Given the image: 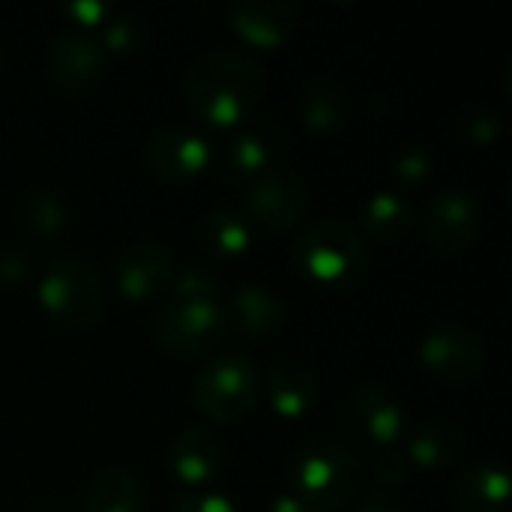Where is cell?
<instances>
[{
  "mask_svg": "<svg viewBox=\"0 0 512 512\" xmlns=\"http://www.w3.org/2000/svg\"><path fill=\"white\" fill-rule=\"evenodd\" d=\"M267 72L261 60L234 48L201 54L183 75L186 105L213 126L240 123L261 99Z\"/></svg>",
  "mask_w": 512,
  "mask_h": 512,
  "instance_id": "cell-1",
  "label": "cell"
},
{
  "mask_svg": "<svg viewBox=\"0 0 512 512\" xmlns=\"http://www.w3.org/2000/svg\"><path fill=\"white\" fill-rule=\"evenodd\" d=\"M291 483L312 510H345L363 486V462L345 441L318 435L294 450Z\"/></svg>",
  "mask_w": 512,
  "mask_h": 512,
  "instance_id": "cell-2",
  "label": "cell"
},
{
  "mask_svg": "<svg viewBox=\"0 0 512 512\" xmlns=\"http://www.w3.org/2000/svg\"><path fill=\"white\" fill-rule=\"evenodd\" d=\"M294 267L321 288H354L369 267V246L354 225L321 219L294 243Z\"/></svg>",
  "mask_w": 512,
  "mask_h": 512,
  "instance_id": "cell-3",
  "label": "cell"
},
{
  "mask_svg": "<svg viewBox=\"0 0 512 512\" xmlns=\"http://www.w3.org/2000/svg\"><path fill=\"white\" fill-rule=\"evenodd\" d=\"M36 297L63 330H90L102 315L99 267L87 255H60L42 270Z\"/></svg>",
  "mask_w": 512,
  "mask_h": 512,
  "instance_id": "cell-4",
  "label": "cell"
},
{
  "mask_svg": "<svg viewBox=\"0 0 512 512\" xmlns=\"http://www.w3.org/2000/svg\"><path fill=\"white\" fill-rule=\"evenodd\" d=\"M225 309L222 297H177L159 306L153 318V342L165 354L201 357L219 345L225 336Z\"/></svg>",
  "mask_w": 512,
  "mask_h": 512,
  "instance_id": "cell-5",
  "label": "cell"
},
{
  "mask_svg": "<svg viewBox=\"0 0 512 512\" xmlns=\"http://www.w3.org/2000/svg\"><path fill=\"white\" fill-rule=\"evenodd\" d=\"M258 369L243 354L207 360L195 375L192 399L210 423H237L258 402Z\"/></svg>",
  "mask_w": 512,
  "mask_h": 512,
  "instance_id": "cell-6",
  "label": "cell"
},
{
  "mask_svg": "<svg viewBox=\"0 0 512 512\" xmlns=\"http://www.w3.org/2000/svg\"><path fill=\"white\" fill-rule=\"evenodd\" d=\"M417 357L435 378L453 387H468L486 372L483 339L459 321H441L429 327L417 345Z\"/></svg>",
  "mask_w": 512,
  "mask_h": 512,
  "instance_id": "cell-7",
  "label": "cell"
},
{
  "mask_svg": "<svg viewBox=\"0 0 512 512\" xmlns=\"http://www.w3.org/2000/svg\"><path fill=\"white\" fill-rule=\"evenodd\" d=\"M309 201L312 195L303 174L270 165L267 171L252 177L246 192V213L258 228L270 234H285L306 216Z\"/></svg>",
  "mask_w": 512,
  "mask_h": 512,
  "instance_id": "cell-8",
  "label": "cell"
},
{
  "mask_svg": "<svg viewBox=\"0 0 512 512\" xmlns=\"http://www.w3.org/2000/svg\"><path fill=\"white\" fill-rule=\"evenodd\" d=\"M420 231L432 252L441 258L465 255L480 237V207L465 189H441L429 198L420 213Z\"/></svg>",
  "mask_w": 512,
  "mask_h": 512,
  "instance_id": "cell-9",
  "label": "cell"
},
{
  "mask_svg": "<svg viewBox=\"0 0 512 512\" xmlns=\"http://www.w3.org/2000/svg\"><path fill=\"white\" fill-rule=\"evenodd\" d=\"M111 276L120 297L135 303L156 300L168 294L177 276V258L159 240H135L117 249L111 261Z\"/></svg>",
  "mask_w": 512,
  "mask_h": 512,
  "instance_id": "cell-10",
  "label": "cell"
},
{
  "mask_svg": "<svg viewBox=\"0 0 512 512\" xmlns=\"http://www.w3.org/2000/svg\"><path fill=\"white\" fill-rule=\"evenodd\" d=\"M45 69L57 90L66 96H84L105 72V48L90 30L69 27L51 39L45 51Z\"/></svg>",
  "mask_w": 512,
  "mask_h": 512,
  "instance_id": "cell-11",
  "label": "cell"
},
{
  "mask_svg": "<svg viewBox=\"0 0 512 512\" xmlns=\"http://www.w3.org/2000/svg\"><path fill=\"white\" fill-rule=\"evenodd\" d=\"M210 141L189 126H162L144 144V165L162 180H186L207 168Z\"/></svg>",
  "mask_w": 512,
  "mask_h": 512,
  "instance_id": "cell-12",
  "label": "cell"
},
{
  "mask_svg": "<svg viewBox=\"0 0 512 512\" xmlns=\"http://www.w3.org/2000/svg\"><path fill=\"white\" fill-rule=\"evenodd\" d=\"M300 21V9L288 0H237L228 9L231 30L258 48L282 45Z\"/></svg>",
  "mask_w": 512,
  "mask_h": 512,
  "instance_id": "cell-13",
  "label": "cell"
},
{
  "mask_svg": "<svg viewBox=\"0 0 512 512\" xmlns=\"http://www.w3.org/2000/svg\"><path fill=\"white\" fill-rule=\"evenodd\" d=\"M345 420L375 444L390 447L405 426V411L381 384L366 381L351 387L345 399Z\"/></svg>",
  "mask_w": 512,
  "mask_h": 512,
  "instance_id": "cell-14",
  "label": "cell"
},
{
  "mask_svg": "<svg viewBox=\"0 0 512 512\" xmlns=\"http://www.w3.org/2000/svg\"><path fill=\"white\" fill-rule=\"evenodd\" d=\"M222 309H225V330H231L240 339H264L285 318L282 300L258 282L237 285L222 300Z\"/></svg>",
  "mask_w": 512,
  "mask_h": 512,
  "instance_id": "cell-15",
  "label": "cell"
},
{
  "mask_svg": "<svg viewBox=\"0 0 512 512\" xmlns=\"http://www.w3.org/2000/svg\"><path fill=\"white\" fill-rule=\"evenodd\" d=\"M225 465V444L216 432L204 426L183 429L171 444V468L189 486L210 483Z\"/></svg>",
  "mask_w": 512,
  "mask_h": 512,
  "instance_id": "cell-16",
  "label": "cell"
},
{
  "mask_svg": "<svg viewBox=\"0 0 512 512\" xmlns=\"http://www.w3.org/2000/svg\"><path fill=\"white\" fill-rule=\"evenodd\" d=\"M15 225L27 240L51 243L69 225V204L57 189L33 186L15 204Z\"/></svg>",
  "mask_w": 512,
  "mask_h": 512,
  "instance_id": "cell-17",
  "label": "cell"
},
{
  "mask_svg": "<svg viewBox=\"0 0 512 512\" xmlns=\"http://www.w3.org/2000/svg\"><path fill=\"white\" fill-rule=\"evenodd\" d=\"M147 486L129 468H105L81 492V512H144Z\"/></svg>",
  "mask_w": 512,
  "mask_h": 512,
  "instance_id": "cell-18",
  "label": "cell"
},
{
  "mask_svg": "<svg viewBox=\"0 0 512 512\" xmlns=\"http://www.w3.org/2000/svg\"><path fill=\"white\" fill-rule=\"evenodd\" d=\"M453 501L462 512H501L510 501V474L504 465L480 462L465 468L453 483Z\"/></svg>",
  "mask_w": 512,
  "mask_h": 512,
  "instance_id": "cell-19",
  "label": "cell"
},
{
  "mask_svg": "<svg viewBox=\"0 0 512 512\" xmlns=\"http://www.w3.org/2000/svg\"><path fill=\"white\" fill-rule=\"evenodd\" d=\"M267 396L276 414L303 417L318 399V381L303 363L279 360L267 372Z\"/></svg>",
  "mask_w": 512,
  "mask_h": 512,
  "instance_id": "cell-20",
  "label": "cell"
},
{
  "mask_svg": "<svg viewBox=\"0 0 512 512\" xmlns=\"http://www.w3.org/2000/svg\"><path fill=\"white\" fill-rule=\"evenodd\" d=\"M414 222V210L411 204L390 189H378L372 192L363 204H360V234L363 240H378V243H396L408 234Z\"/></svg>",
  "mask_w": 512,
  "mask_h": 512,
  "instance_id": "cell-21",
  "label": "cell"
},
{
  "mask_svg": "<svg viewBox=\"0 0 512 512\" xmlns=\"http://www.w3.org/2000/svg\"><path fill=\"white\" fill-rule=\"evenodd\" d=\"M300 114L312 132H333L348 117V93L333 75H312L300 93Z\"/></svg>",
  "mask_w": 512,
  "mask_h": 512,
  "instance_id": "cell-22",
  "label": "cell"
},
{
  "mask_svg": "<svg viewBox=\"0 0 512 512\" xmlns=\"http://www.w3.org/2000/svg\"><path fill=\"white\" fill-rule=\"evenodd\" d=\"M465 453V432L450 420H429L408 438V462L423 468H444Z\"/></svg>",
  "mask_w": 512,
  "mask_h": 512,
  "instance_id": "cell-23",
  "label": "cell"
},
{
  "mask_svg": "<svg viewBox=\"0 0 512 512\" xmlns=\"http://www.w3.org/2000/svg\"><path fill=\"white\" fill-rule=\"evenodd\" d=\"M279 150V138L273 126H249L240 129L225 144V174L231 177H258L270 168L273 156Z\"/></svg>",
  "mask_w": 512,
  "mask_h": 512,
  "instance_id": "cell-24",
  "label": "cell"
},
{
  "mask_svg": "<svg viewBox=\"0 0 512 512\" xmlns=\"http://www.w3.org/2000/svg\"><path fill=\"white\" fill-rule=\"evenodd\" d=\"M198 240L207 249V255L231 261L249 249V225L240 213L228 207H213L198 222Z\"/></svg>",
  "mask_w": 512,
  "mask_h": 512,
  "instance_id": "cell-25",
  "label": "cell"
},
{
  "mask_svg": "<svg viewBox=\"0 0 512 512\" xmlns=\"http://www.w3.org/2000/svg\"><path fill=\"white\" fill-rule=\"evenodd\" d=\"M450 126L459 141H468L474 147H489L501 135V114L486 105H468L450 120Z\"/></svg>",
  "mask_w": 512,
  "mask_h": 512,
  "instance_id": "cell-26",
  "label": "cell"
},
{
  "mask_svg": "<svg viewBox=\"0 0 512 512\" xmlns=\"http://www.w3.org/2000/svg\"><path fill=\"white\" fill-rule=\"evenodd\" d=\"M102 48L105 51H114V54H132L141 48L144 42V24L138 15L132 12H117L111 18H105L102 24Z\"/></svg>",
  "mask_w": 512,
  "mask_h": 512,
  "instance_id": "cell-27",
  "label": "cell"
},
{
  "mask_svg": "<svg viewBox=\"0 0 512 512\" xmlns=\"http://www.w3.org/2000/svg\"><path fill=\"white\" fill-rule=\"evenodd\" d=\"M429 171H432V156L426 147H408L393 162V174L402 183H420V180H426Z\"/></svg>",
  "mask_w": 512,
  "mask_h": 512,
  "instance_id": "cell-28",
  "label": "cell"
},
{
  "mask_svg": "<svg viewBox=\"0 0 512 512\" xmlns=\"http://www.w3.org/2000/svg\"><path fill=\"white\" fill-rule=\"evenodd\" d=\"M30 258L15 243H0V288H15L27 279Z\"/></svg>",
  "mask_w": 512,
  "mask_h": 512,
  "instance_id": "cell-29",
  "label": "cell"
},
{
  "mask_svg": "<svg viewBox=\"0 0 512 512\" xmlns=\"http://www.w3.org/2000/svg\"><path fill=\"white\" fill-rule=\"evenodd\" d=\"M375 477L387 486H402L408 480V471H411V462L405 453L393 450V447H384L378 456H375Z\"/></svg>",
  "mask_w": 512,
  "mask_h": 512,
  "instance_id": "cell-30",
  "label": "cell"
},
{
  "mask_svg": "<svg viewBox=\"0 0 512 512\" xmlns=\"http://www.w3.org/2000/svg\"><path fill=\"white\" fill-rule=\"evenodd\" d=\"M174 512H237L234 501L219 495V492H195V495H183Z\"/></svg>",
  "mask_w": 512,
  "mask_h": 512,
  "instance_id": "cell-31",
  "label": "cell"
},
{
  "mask_svg": "<svg viewBox=\"0 0 512 512\" xmlns=\"http://www.w3.org/2000/svg\"><path fill=\"white\" fill-rule=\"evenodd\" d=\"M66 12L78 21V24H99L102 18H108V3L105 0H72L66 6Z\"/></svg>",
  "mask_w": 512,
  "mask_h": 512,
  "instance_id": "cell-32",
  "label": "cell"
},
{
  "mask_svg": "<svg viewBox=\"0 0 512 512\" xmlns=\"http://www.w3.org/2000/svg\"><path fill=\"white\" fill-rule=\"evenodd\" d=\"M354 512H405L402 501L387 492H372Z\"/></svg>",
  "mask_w": 512,
  "mask_h": 512,
  "instance_id": "cell-33",
  "label": "cell"
},
{
  "mask_svg": "<svg viewBox=\"0 0 512 512\" xmlns=\"http://www.w3.org/2000/svg\"><path fill=\"white\" fill-rule=\"evenodd\" d=\"M267 512H318V510H312L300 495H294V492H282V495H276V498L270 501V510Z\"/></svg>",
  "mask_w": 512,
  "mask_h": 512,
  "instance_id": "cell-34",
  "label": "cell"
},
{
  "mask_svg": "<svg viewBox=\"0 0 512 512\" xmlns=\"http://www.w3.org/2000/svg\"><path fill=\"white\" fill-rule=\"evenodd\" d=\"M33 512H54V510H33Z\"/></svg>",
  "mask_w": 512,
  "mask_h": 512,
  "instance_id": "cell-35",
  "label": "cell"
}]
</instances>
